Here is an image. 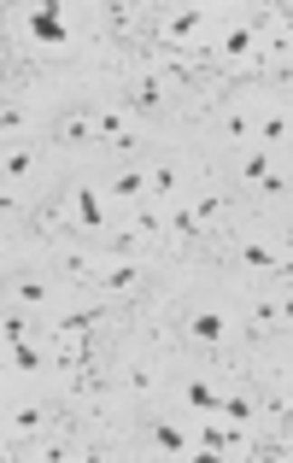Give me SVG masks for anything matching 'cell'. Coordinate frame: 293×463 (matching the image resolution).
I'll list each match as a JSON object with an SVG mask.
<instances>
[{
    "label": "cell",
    "mask_w": 293,
    "mask_h": 463,
    "mask_svg": "<svg viewBox=\"0 0 293 463\" xmlns=\"http://www.w3.org/2000/svg\"><path fill=\"white\" fill-rule=\"evenodd\" d=\"M165 94H170V82L158 77V71H136V77H129V89H124V100L136 106V112H165Z\"/></svg>",
    "instance_id": "obj_1"
},
{
    "label": "cell",
    "mask_w": 293,
    "mask_h": 463,
    "mask_svg": "<svg viewBox=\"0 0 293 463\" xmlns=\"http://www.w3.org/2000/svg\"><path fill=\"white\" fill-rule=\"evenodd\" d=\"M47 141H53V147H89L94 141V118L89 112H65V118H53V124H47Z\"/></svg>",
    "instance_id": "obj_2"
},
{
    "label": "cell",
    "mask_w": 293,
    "mask_h": 463,
    "mask_svg": "<svg viewBox=\"0 0 293 463\" xmlns=\"http://www.w3.org/2000/svg\"><path fill=\"white\" fill-rule=\"evenodd\" d=\"M30 35H35V42H47V47H59V53H65V47H71V35H65V12H59L53 0H47L42 12H30Z\"/></svg>",
    "instance_id": "obj_3"
},
{
    "label": "cell",
    "mask_w": 293,
    "mask_h": 463,
    "mask_svg": "<svg viewBox=\"0 0 293 463\" xmlns=\"http://www.w3.org/2000/svg\"><path fill=\"white\" fill-rule=\"evenodd\" d=\"M188 340H194V346H223V340H229L223 311H194L188 317Z\"/></svg>",
    "instance_id": "obj_4"
},
{
    "label": "cell",
    "mask_w": 293,
    "mask_h": 463,
    "mask_svg": "<svg viewBox=\"0 0 293 463\" xmlns=\"http://www.w3.org/2000/svg\"><path fill=\"white\" fill-rule=\"evenodd\" d=\"M30 176H35V153L24 147V141L0 153V182H6V188H18V182H30Z\"/></svg>",
    "instance_id": "obj_5"
},
{
    "label": "cell",
    "mask_w": 293,
    "mask_h": 463,
    "mask_svg": "<svg viewBox=\"0 0 293 463\" xmlns=\"http://www.w3.org/2000/svg\"><path fill=\"white\" fill-rule=\"evenodd\" d=\"M252 47H259V24H235V30H223V42H217V59H247Z\"/></svg>",
    "instance_id": "obj_6"
},
{
    "label": "cell",
    "mask_w": 293,
    "mask_h": 463,
    "mask_svg": "<svg viewBox=\"0 0 293 463\" xmlns=\"http://www.w3.org/2000/svg\"><path fill=\"white\" fill-rule=\"evenodd\" d=\"M200 30H205V12H200V6H188V12H170V18H165V47H176V42H194Z\"/></svg>",
    "instance_id": "obj_7"
},
{
    "label": "cell",
    "mask_w": 293,
    "mask_h": 463,
    "mask_svg": "<svg viewBox=\"0 0 293 463\" xmlns=\"http://www.w3.org/2000/svg\"><path fill=\"white\" fill-rule=\"evenodd\" d=\"M106 194H112V200H124V205H136L141 194H146V170H136V165H124V170H118L112 182H106Z\"/></svg>",
    "instance_id": "obj_8"
},
{
    "label": "cell",
    "mask_w": 293,
    "mask_h": 463,
    "mask_svg": "<svg viewBox=\"0 0 293 463\" xmlns=\"http://www.w3.org/2000/svg\"><path fill=\"white\" fill-rule=\"evenodd\" d=\"M282 317H288V306L264 299V306H252V317H247V335H252V340H270L276 328H282Z\"/></svg>",
    "instance_id": "obj_9"
},
{
    "label": "cell",
    "mask_w": 293,
    "mask_h": 463,
    "mask_svg": "<svg viewBox=\"0 0 293 463\" xmlns=\"http://www.w3.org/2000/svg\"><path fill=\"white\" fill-rule=\"evenodd\" d=\"M59 276L77 282V288H94V259H89V252H77V247H65V252H59Z\"/></svg>",
    "instance_id": "obj_10"
},
{
    "label": "cell",
    "mask_w": 293,
    "mask_h": 463,
    "mask_svg": "<svg viewBox=\"0 0 293 463\" xmlns=\"http://www.w3.org/2000/svg\"><path fill=\"white\" fill-rule=\"evenodd\" d=\"M146 440H153L158 452H170V458H188V434H182L176 422H146Z\"/></svg>",
    "instance_id": "obj_11"
},
{
    "label": "cell",
    "mask_w": 293,
    "mask_h": 463,
    "mask_svg": "<svg viewBox=\"0 0 293 463\" xmlns=\"http://www.w3.org/2000/svg\"><path fill=\"white\" fill-rule=\"evenodd\" d=\"M94 282H100V288H106V294H136V288L146 282V276H141V270H136V264H129V259H124V264H112V270H106V276H94Z\"/></svg>",
    "instance_id": "obj_12"
},
{
    "label": "cell",
    "mask_w": 293,
    "mask_h": 463,
    "mask_svg": "<svg viewBox=\"0 0 293 463\" xmlns=\"http://www.w3.org/2000/svg\"><path fill=\"white\" fill-rule=\"evenodd\" d=\"M12 299L24 311H47V282L42 276H12Z\"/></svg>",
    "instance_id": "obj_13"
},
{
    "label": "cell",
    "mask_w": 293,
    "mask_h": 463,
    "mask_svg": "<svg viewBox=\"0 0 293 463\" xmlns=\"http://www.w3.org/2000/svg\"><path fill=\"white\" fill-rule=\"evenodd\" d=\"M200 446H205V452H241V422H235V429L205 422V429H200Z\"/></svg>",
    "instance_id": "obj_14"
},
{
    "label": "cell",
    "mask_w": 293,
    "mask_h": 463,
    "mask_svg": "<svg viewBox=\"0 0 293 463\" xmlns=\"http://www.w3.org/2000/svg\"><path fill=\"white\" fill-rule=\"evenodd\" d=\"M71 200H77V229H100L106 223V205H100V194H94V188H77Z\"/></svg>",
    "instance_id": "obj_15"
},
{
    "label": "cell",
    "mask_w": 293,
    "mask_h": 463,
    "mask_svg": "<svg viewBox=\"0 0 293 463\" xmlns=\"http://www.w3.org/2000/svg\"><path fill=\"white\" fill-rule=\"evenodd\" d=\"M106 24H112L124 42H136V47H141V12H136V6H118V0H112V6H106Z\"/></svg>",
    "instance_id": "obj_16"
},
{
    "label": "cell",
    "mask_w": 293,
    "mask_h": 463,
    "mask_svg": "<svg viewBox=\"0 0 293 463\" xmlns=\"http://www.w3.org/2000/svg\"><path fill=\"white\" fill-rule=\"evenodd\" d=\"M223 212H229V194H200V205H194V223H200V229H217V223H223Z\"/></svg>",
    "instance_id": "obj_17"
},
{
    "label": "cell",
    "mask_w": 293,
    "mask_h": 463,
    "mask_svg": "<svg viewBox=\"0 0 293 463\" xmlns=\"http://www.w3.org/2000/svg\"><path fill=\"white\" fill-rule=\"evenodd\" d=\"M0 136H6V141L30 136V112H24L18 100H0Z\"/></svg>",
    "instance_id": "obj_18"
},
{
    "label": "cell",
    "mask_w": 293,
    "mask_h": 463,
    "mask_svg": "<svg viewBox=\"0 0 293 463\" xmlns=\"http://www.w3.org/2000/svg\"><path fill=\"white\" fill-rule=\"evenodd\" d=\"M176 188H182V170H176V165H153V170H146V194H158V200H170Z\"/></svg>",
    "instance_id": "obj_19"
},
{
    "label": "cell",
    "mask_w": 293,
    "mask_h": 463,
    "mask_svg": "<svg viewBox=\"0 0 293 463\" xmlns=\"http://www.w3.org/2000/svg\"><path fill=\"white\" fill-rule=\"evenodd\" d=\"M217 417H223V422H252L259 405H252L247 393H223V399H217Z\"/></svg>",
    "instance_id": "obj_20"
},
{
    "label": "cell",
    "mask_w": 293,
    "mask_h": 463,
    "mask_svg": "<svg viewBox=\"0 0 293 463\" xmlns=\"http://www.w3.org/2000/svg\"><path fill=\"white\" fill-rule=\"evenodd\" d=\"M288 65H293V53H288V35H270V42H264V71L288 82Z\"/></svg>",
    "instance_id": "obj_21"
},
{
    "label": "cell",
    "mask_w": 293,
    "mask_h": 463,
    "mask_svg": "<svg viewBox=\"0 0 293 463\" xmlns=\"http://www.w3.org/2000/svg\"><path fill=\"white\" fill-rule=\"evenodd\" d=\"M0 335L12 340V346H30V335H35V323L24 311H0Z\"/></svg>",
    "instance_id": "obj_22"
},
{
    "label": "cell",
    "mask_w": 293,
    "mask_h": 463,
    "mask_svg": "<svg viewBox=\"0 0 293 463\" xmlns=\"http://www.w3.org/2000/svg\"><path fill=\"white\" fill-rule=\"evenodd\" d=\"M252 141H259V147H276V141H288V112H270L264 124H252Z\"/></svg>",
    "instance_id": "obj_23"
},
{
    "label": "cell",
    "mask_w": 293,
    "mask_h": 463,
    "mask_svg": "<svg viewBox=\"0 0 293 463\" xmlns=\"http://www.w3.org/2000/svg\"><path fill=\"white\" fill-rule=\"evenodd\" d=\"M129 235H141V247H146V241L165 235V217H158V212H136V217H129Z\"/></svg>",
    "instance_id": "obj_24"
},
{
    "label": "cell",
    "mask_w": 293,
    "mask_h": 463,
    "mask_svg": "<svg viewBox=\"0 0 293 463\" xmlns=\"http://www.w3.org/2000/svg\"><path fill=\"white\" fill-rule=\"evenodd\" d=\"M165 229H170L176 241H194V235H205V229L194 223V212H188V205H182V212H170V217H165Z\"/></svg>",
    "instance_id": "obj_25"
},
{
    "label": "cell",
    "mask_w": 293,
    "mask_h": 463,
    "mask_svg": "<svg viewBox=\"0 0 293 463\" xmlns=\"http://www.w3.org/2000/svg\"><path fill=\"white\" fill-rule=\"evenodd\" d=\"M42 422H47V411H42V405H18V417H12V429H18V434H35Z\"/></svg>",
    "instance_id": "obj_26"
},
{
    "label": "cell",
    "mask_w": 293,
    "mask_h": 463,
    "mask_svg": "<svg viewBox=\"0 0 293 463\" xmlns=\"http://www.w3.org/2000/svg\"><path fill=\"white\" fill-rule=\"evenodd\" d=\"M223 136H229V141H247V136H252V118H247V112H229V118H223Z\"/></svg>",
    "instance_id": "obj_27"
},
{
    "label": "cell",
    "mask_w": 293,
    "mask_h": 463,
    "mask_svg": "<svg viewBox=\"0 0 293 463\" xmlns=\"http://www.w3.org/2000/svg\"><path fill=\"white\" fill-rule=\"evenodd\" d=\"M188 405H194V411H217V393H212L205 382H188Z\"/></svg>",
    "instance_id": "obj_28"
},
{
    "label": "cell",
    "mask_w": 293,
    "mask_h": 463,
    "mask_svg": "<svg viewBox=\"0 0 293 463\" xmlns=\"http://www.w3.org/2000/svg\"><path fill=\"white\" fill-rule=\"evenodd\" d=\"M264 176H270V153H252L247 158V182H264Z\"/></svg>",
    "instance_id": "obj_29"
},
{
    "label": "cell",
    "mask_w": 293,
    "mask_h": 463,
    "mask_svg": "<svg viewBox=\"0 0 293 463\" xmlns=\"http://www.w3.org/2000/svg\"><path fill=\"white\" fill-rule=\"evenodd\" d=\"M0 217H18V188H6V182H0Z\"/></svg>",
    "instance_id": "obj_30"
},
{
    "label": "cell",
    "mask_w": 293,
    "mask_h": 463,
    "mask_svg": "<svg viewBox=\"0 0 293 463\" xmlns=\"http://www.w3.org/2000/svg\"><path fill=\"white\" fill-rule=\"evenodd\" d=\"M129 382H136V393H146V387H153V370H146V364H136V370H129Z\"/></svg>",
    "instance_id": "obj_31"
},
{
    "label": "cell",
    "mask_w": 293,
    "mask_h": 463,
    "mask_svg": "<svg viewBox=\"0 0 293 463\" xmlns=\"http://www.w3.org/2000/svg\"><path fill=\"white\" fill-rule=\"evenodd\" d=\"M0 375H6V364H0Z\"/></svg>",
    "instance_id": "obj_32"
}]
</instances>
